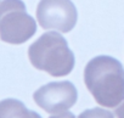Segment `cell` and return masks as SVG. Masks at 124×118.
Instances as JSON below:
<instances>
[{
    "mask_svg": "<svg viewBox=\"0 0 124 118\" xmlns=\"http://www.w3.org/2000/svg\"><path fill=\"white\" fill-rule=\"evenodd\" d=\"M84 82L96 102L113 108L124 100V68L111 56H96L84 70Z\"/></svg>",
    "mask_w": 124,
    "mask_h": 118,
    "instance_id": "obj_1",
    "label": "cell"
},
{
    "mask_svg": "<svg viewBox=\"0 0 124 118\" xmlns=\"http://www.w3.org/2000/svg\"><path fill=\"white\" fill-rule=\"evenodd\" d=\"M31 63L52 77H63L74 67V55L66 39L56 32L44 33L28 49Z\"/></svg>",
    "mask_w": 124,
    "mask_h": 118,
    "instance_id": "obj_2",
    "label": "cell"
},
{
    "mask_svg": "<svg viewBox=\"0 0 124 118\" xmlns=\"http://www.w3.org/2000/svg\"><path fill=\"white\" fill-rule=\"evenodd\" d=\"M37 32V23L27 14L21 0H4L0 4V39L9 44H23Z\"/></svg>",
    "mask_w": 124,
    "mask_h": 118,
    "instance_id": "obj_3",
    "label": "cell"
},
{
    "mask_svg": "<svg viewBox=\"0 0 124 118\" xmlns=\"http://www.w3.org/2000/svg\"><path fill=\"white\" fill-rule=\"evenodd\" d=\"M77 18V9L71 0H40L37 8V20L44 29L68 33Z\"/></svg>",
    "mask_w": 124,
    "mask_h": 118,
    "instance_id": "obj_4",
    "label": "cell"
},
{
    "mask_svg": "<svg viewBox=\"0 0 124 118\" xmlns=\"http://www.w3.org/2000/svg\"><path fill=\"white\" fill-rule=\"evenodd\" d=\"M33 97L40 108L56 114L67 111L77 102L78 91L71 82H52L39 88Z\"/></svg>",
    "mask_w": 124,
    "mask_h": 118,
    "instance_id": "obj_5",
    "label": "cell"
},
{
    "mask_svg": "<svg viewBox=\"0 0 124 118\" xmlns=\"http://www.w3.org/2000/svg\"><path fill=\"white\" fill-rule=\"evenodd\" d=\"M0 118H41V116L28 110L21 101L8 99L0 102Z\"/></svg>",
    "mask_w": 124,
    "mask_h": 118,
    "instance_id": "obj_6",
    "label": "cell"
},
{
    "mask_svg": "<svg viewBox=\"0 0 124 118\" xmlns=\"http://www.w3.org/2000/svg\"><path fill=\"white\" fill-rule=\"evenodd\" d=\"M78 118H114L113 113L105 108H91L82 112Z\"/></svg>",
    "mask_w": 124,
    "mask_h": 118,
    "instance_id": "obj_7",
    "label": "cell"
},
{
    "mask_svg": "<svg viewBox=\"0 0 124 118\" xmlns=\"http://www.w3.org/2000/svg\"><path fill=\"white\" fill-rule=\"evenodd\" d=\"M50 118H76L73 113L68 112V111H63V112H60V113H56L54 116H51Z\"/></svg>",
    "mask_w": 124,
    "mask_h": 118,
    "instance_id": "obj_8",
    "label": "cell"
},
{
    "mask_svg": "<svg viewBox=\"0 0 124 118\" xmlns=\"http://www.w3.org/2000/svg\"><path fill=\"white\" fill-rule=\"evenodd\" d=\"M116 116L117 118H124V102L116 110Z\"/></svg>",
    "mask_w": 124,
    "mask_h": 118,
    "instance_id": "obj_9",
    "label": "cell"
}]
</instances>
